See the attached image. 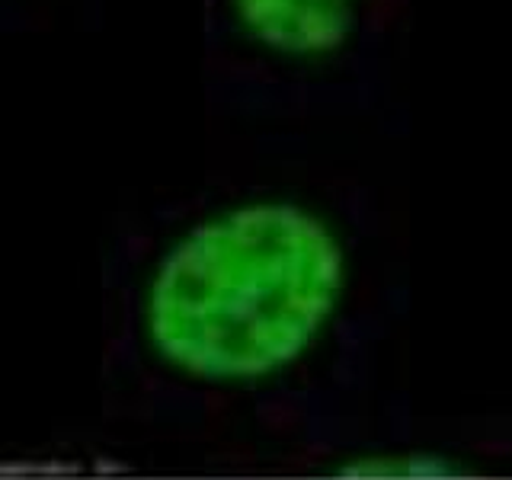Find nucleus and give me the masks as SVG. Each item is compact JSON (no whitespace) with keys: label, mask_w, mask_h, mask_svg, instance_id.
I'll return each mask as SVG.
<instances>
[{"label":"nucleus","mask_w":512,"mask_h":480,"mask_svg":"<svg viewBox=\"0 0 512 480\" xmlns=\"http://www.w3.org/2000/svg\"><path fill=\"white\" fill-rule=\"evenodd\" d=\"M356 10L359 0H234L240 29L285 58L336 52L356 26Z\"/></svg>","instance_id":"2"},{"label":"nucleus","mask_w":512,"mask_h":480,"mask_svg":"<svg viewBox=\"0 0 512 480\" xmlns=\"http://www.w3.org/2000/svg\"><path fill=\"white\" fill-rule=\"evenodd\" d=\"M343 282V247L324 218L295 202H244L164 253L144 295V333L157 359L189 378H269L317 343Z\"/></svg>","instance_id":"1"}]
</instances>
